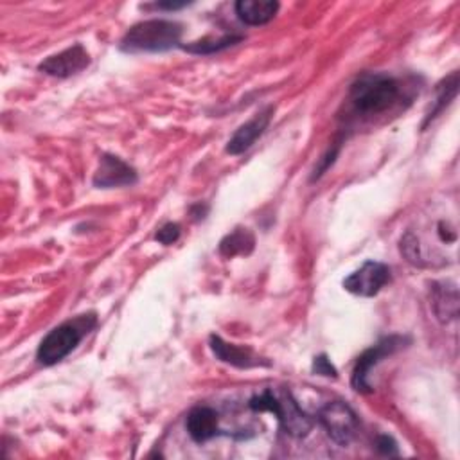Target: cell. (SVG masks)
<instances>
[{
	"label": "cell",
	"instance_id": "1",
	"mask_svg": "<svg viewBox=\"0 0 460 460\" xmlns=\"http://www.w3.org/2000/svg\"><path fill=\"white\" fill-rule=\"evenodd\" d=\"M401 99V85L388 74L365 72L349 89V101L358 115H379Z\"/></svg>",
	"mask_w": 460,
	"mask_h": 460
},
{
	"label": "cell",
	"instance_id": "2",
	"mask_svg": "<svg viewBox=\"0 0 460 460\" xmlns=\"http://www.w3.org/2000/svg\"><path fill=\"white\" fill-rule=\"evenodd\" d=\"M183 26L175 21L151 19L132 26L121 38L119 49L128 55L166 53L180 47Z\"/></svg>",
	"mask_w": 460,
	"mask_h": 460
},
{
	"label": "cell",
	"instance_id": "3",
	"mask_svg": "<svg viewBox=\"0 0 460 460\" xmlns=\"http://www.w3.org/2000/svg\"><path fill=\"white\" fill-rule=\"evenodd\" d=\"M98 326L96 313L78 315L46 335L37 351V360L44 367H53L64 362L81 340Z\"/></svg>",
	"mask_w": 460,
	"mask_h": 460
},
{
	"label": "cell",
	"instance_id": "4",
	"mask_svg": "<svg viewBox=\"0 0 460 460\" xmlns=\"http://www.w3.org/2000/svg\"><path fill=\"white\" fill-rule=\"evenodd\" d=\"M251 410L254 412H270L277 417L281 428L285 433H288L294 439H304L313 430L315 422L313 419L299 406L292 392H277L272 388H267L265 392L254 396L249 401Z\"/></svg>",
	"mask_w": 460,
	"mask_h": 460
},
{
	"label": "cell",
	"instance_id": "5",
	"mask_svg": "<svg viewBox=\"0 0 460 460\" xmlns=\"http://www.w3.org/2000/svg\"><path fill=\"white\" fill-rule=\"evenodd\" d=\"M406 344H410L408 336H401V335H390L381 338L376 345L369 347L367 351H363L353 369L351 374V387L358 392V394H371L372 387L369 383V374L371 371L383 360L392 356L394 353H397L399 349L406 347Z\"/></svg>",
	"mask_w": 460,
	"mask_h": 460
},
{
	"label": "cell",
	"instance_id": "6",
	"mask_svg": "<svg viewBox=\"0 0 460 460\" xmlns=\"http://www.w3.org/2000/svg\"><path fill=\"white\" fill-rule=\"evenodd\" d=\"M319 422L338 446H349L358 431V415L344 401H331L319 412Z\"/></svg>",
	"mask_w": 460,
	"mask_h": 460
},
{
	"label": "cell",
	"instance_id": "7",
	"mask_svg": "<svg viewBox=\"0 0 460 460\" xmlns=\"http://www.w3.org/2000/svg\"><path fill=\"white\" fill-rule=\"evenodd\" d=\"M390 279L392 274L387 265L378 261H367L362 268L344 279V288L356 297L372 299L390 283Z\"/></svg>",
	"mask_w": 460,
	"mask_h": 460
},
{
	"label": "cell",
	"instance_id": "8",
	"mask_svg": "<svg viewBox=\"0 0 460 460\" xmlns=\"http://www.w3.org/2000/svg\"><path fill=\"white\" fill-rule=\"evenodd\" d=\"M90 62L92 60H90L89 51L81 44H74V46L67 47L65 51L46 58L38 65V71L47 76H53V78L67 80V78H72V76L83 72L90 65Z\"/></svg>",
	"mask_w": 460,
	"mask_h": 460
},
{
	"label": "cell",
	"instance_id": "9",
	"mask_svg": "<svg viewBox=\"0 0 460 460\" xmlns=\"http://www.w3.org/2000/svg\"><path fill=\"white\" fill-rule=\"evenodd\" d=\"M137 180H139V175L133 166H130L117 155L105 153L94 173L92 183L98 189H114V187L135 185Z\"/></svg>",
	"mask_w": 460,
	"mask_h": 460
},
{
	"label": "cell",
	"instance_id": "10",
	"mask_svg": "<svg viewBox=\"0 0 460 460\" xmlns=\"http://www.w3.org/2000/svg\"><path fill=\"white\" fill-rule=\"evenodd\" d=\"M274 112H276V108L272 105L260 110L251 121L242 124L234 132V135L228 139V142L225 146V151L228 155H234V157L243 155L245 151H249L258 142V139H261L263 133L268 130V126L274 119Z\"/></svg>",
	"mask_w": 460,
	"mask_h": 460
},
{
	"label": "cell",
	"instance_id": "11",
	"mask_svg": "<svg viewBox=\"0 0 460 460\" xmlns=\"http://www.w3.org/2000/svg\"><path fill=\"white\" fill-rule=\"evenodd\" d=\"M209 347H210L212 354L216 356V360H219L226 365H233L236 369H254V367H268L270 365V362L256 356L252 353V349L242 347L236 344H228L217 335L209 336Z\"/></svg>",
	"mask_w": 460,
	"mask_h": 460
},
{
	"label": "cell",
	"instance_id": "12",
	"mask_svg": "<svg viewBox=\"0 0 460 460\" xmlns=\"http://www.w3.org/2000/svg\"><path fill=\"white\" fill-rule=\"evenodd\" d=\"M431 308L439 322L447 324L458 317V288L451 281L431 283Z\"/></svg>",
	"mask_w": 460,
	"mask_h": 460
},
{
	"label": "cell",
	"instance_id": "13",
	"mask_svg": "<svg viewBox=\"0 0 460 460\" xmlns=\"http://www.w3.org/2000/svg\"><path fill=\"white\" fill-rule=\"evenodd\" d=\"M219 417H217V412L212 410L210 406H196L189 412L187 415V421H185V428H187V433L189 437L201 444V442H207L214 437L219 435Z\"/></svg>",
	"mask_w": 460,
	"mask_h": 460
},
{
	"label": "cell",
	"instance_id": "14",
	"mask_svg": "<svg viewBox=\"0 0 460 460\" xmlns=\"http://www.w3.org/2000/svg\"><path fill=\"white\" fill-rule=\"evenodd\" d=\"M281 4L276 0H240L234 4L238 19L247 26H265L272 22Z\"/></svg>",
	"mask_w": 460,
	"mask_h": 460
},
{
	"label": "cell",
	"instance_id": "15",
	"mask_svg": "<svg viewBox=\"0 0 460 460\" xmlns=\"http://www.w3.org/2000/svg\"><path fill=\"white\" fill-rule=\"evenodd\" d=\"M256 249V238L249 228L238 226L219 242V254L226 260L240 258V256H251Z\"/></svg>",
	"mask_w": 460,
	"mask_h": 460
},
{
	"label": "cell",
	"instance_id": "16",
	"mask_svg": "<svg viewBox=\"0 0 460 460\" xmlns=\"http://www.w3.org/2000/svg\"><path fill=\"white\" fill-rule=\"evenodd\" d=\"M437 98H435V101H433V105H431V110L426 114V119H424V123H422V130L431 123V121H435L449 105H451V101L456 98V94H458V72L456 71H453L447 78H444L439 85H437Z\"/></svg>",
	"mask_w": 460,
	"mask_h": 460
},
{
	"label": "cell",
	"instance_id": "17",
	"mask_svg": "<svg viewBox=\"0 0 460 460\" xmlns=\"http://www.w3.org/2000/svg\"><path fill=\"white\" fill-rule=\"evenodd\" d=\"M245 37L243 35H223L219 38H214V37H205V38H200L196 42H191L187 46H180V49L191 53V55H216V53H221L228 47H234L238 46L240 42H243Z\"/></svg>",
	"mask_w": 460,
	"mask_h": 460
},
{
	"label": "cell",
	"instance_id": "18",
	"mask_svg": "<svg viewBox=\"0 0 460 460\" xmlns=\"http://www.w3.org/2000/svg\"><path fill=\"white\" fill-rule=\"evenodd\" d=\"M399 251H401L403 258L406 260V263H410L413 267H419V268H424L428 265L424 256H422L419 238L412 233V230H406V233L403 234V238L399 242Z\"/></svg>",
	"mask_w": 460,
	"mask_h": 460
},
{
	"label": "cell",
	"instance_id": "19",
	"mask_svg": "<svg viewBox=\"0 0 460 460\" xmlns=\"http://www.w3.org/2000/svg\"><path fill=\"white\" fill-rule=\"evenodd\" d=\"M180 234H182L180 225L169 221V223H164V225L157 230L155 240H157L160 245H166V247H167V245L176 243V242L180 240Z\"/></svg>",
	"mask_w": 460,
	"mask_h": 460
},
{
	"label": "cell",
	"instance_id": "20",
	"mask_svg": "<svg viewBox=\"0 0 460 460\" xmlns=\"http://www.w3.org/2000/svg\"><path fill=\"white\" fill-rule=\"evenodd\" d=\"M311 371H313V374H317V376L333 378V379L338 378V371L335 369V365L331 363V360H329L328 354H319V356H315V358H313Z\"/></svg>",
	"mask_w": 460,
	"mask_h": 460
},
{
	"label": "cell",
	"instance_id": "21",
	"mask_svg": "<svg viewBox=\"0 0 460 460\" xmlns=\"http://www.w3.org/2000/svg\"><path fill=\"white\" fill-rule=\"evenodd\" d=\"M338 153H340V144H336V146H333V149H329L322 158H320V162H319V166L315 167V173H313V176H311V180H317V178H320L333 164H335V160H336V157H338Z\"/></svg>",
	"mask_w": 460,
	"mask_h": 460
},
{
	"label": "cell",
	"instance_id": "22",
	"mask_svg": "<svg viewBox=\"0 0 460 460\" xmlns=\"http://www.w3.org/2000/svg\"><path fill=\"white\" fill-rule=\"evenodd\" d=\"M376 447L381 455H388V456H396L399 455V449H397V444L392 437L388 435H379L378 440H376Z\"/></svg>",
	"mask_w": 460,
	"mask_h": 460
},
{
	"label": "cell",
	"instance_id": "23",
	"mask_svg": "<svg viewBox=\"0 0 460 460\" xmlns=\"http://www.w3.org/2000/svg\"><path fill=\"white\" fill-rule=\"evenodd\" d=\"M437 233H439V236H440V240L444 242V243H453L455 240H456V236H455V233H449V228L446 226V221H440L439 225H437Z\"/></svg>",
	"mask_w": 460,
	"mask_h": 460
},
{
	"label": "cell",
	"instance_id": "24",
	"mask_svg": "<svg viewBox=\"0 0 460 460\" xmlns=\"http://www.w3.org/2000/svg\"><path fill=\"white\" fill-rule=\"evenodd\" d=\"M209 212V207L207 205H201V203H196L191 207V216L198 221V219H203Z\"/></svg>",
	"mask_w": 460,
	"mask_h": 460
},
{
	"label": "cell",
	"instance_id": "25",
	"mask_svg": "<svg viewBox=\"0 0 460 460\" xmlns=\"http://www.w3.org/2000/svg\"><path fill=\"white\" fill-rule=\"evenodd\" d=\"M185 6H187V3H180V4H176V3H158V4H157L158 10H169V12H171V10H173V12H175V10H182V8H185Z\"/></svg>",
	"mask_w": 460,
	"mask_h": 460
}]
</instances>
